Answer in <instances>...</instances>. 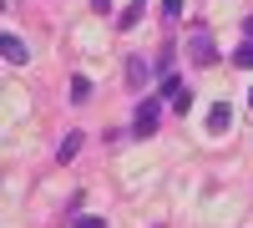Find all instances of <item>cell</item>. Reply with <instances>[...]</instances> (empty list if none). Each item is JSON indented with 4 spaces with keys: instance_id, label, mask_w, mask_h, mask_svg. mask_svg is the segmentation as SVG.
<instances>
[{
    "instance_id": "cell-12",
    "label": "cell",
    "mask_w": 253,
    "mask_h": 228,
    "mask_svg": "<svg viewBox=\"0 0 253 228\" xmlns=\"http://www.w3.org/2000/svg\"><path fill=\"white\" fill-rule=\"evenodd\" d=\"M162 15H167V20H177V15H182V0H162Z\"/></svg>"
},
{
    "instance_id": "cell-9",
    "label": "cell",
    "mask_w": 253,
    "mask_h": 228,
    "mask_svg": "<svg viewBox=\"0 0 253 228\" xmlns=\"http://www.w3.org/2000/svg\"><path fill=\"white\" fill-rule=\"evenodd\" d=\"M177 91H182V81H177L172 71H167V76H157V96H167V101H172Z\"/></svg>"
},
{
    "instance_id": "cell-10",
    "label": "cell",
    "mask_w": 253,
    "mask_h": 228,
    "mask_svg": "<svg viewBox=\"0 0 253 228\" xmlns=\"http://www.w3.org/2000/svg\"><path fill=\"white\" fill-rule=\"evenodd\" d=\"M66 96H71V101H86V96H91V81H86V76H71Z\"/></svg>"
},
{
    "instance_id": "cell-8",
    "label": "cell",
    "mask_w": 253,
    "mask_h": 228,
    "mask_svg": "<svg viewBox=\"0 0 253 228\" xmlns=\"http://www.w3.org/2000/svg\"><path fill=\"white\" fill-rule=\"evenodd\" d=\"M233 66H243V71H253V36H243V46L233 51Z\"/></svg>"
},
{
    "instance_id": "cell-1",
    "label": "cell",
    "mask_w": 253,
    "mask_h": 228,
    "mask_svg": "<svg viewBox=\"0 0 253 228\" xmlns=\"http://www.w3.org/2000/svg\"><path fill=\"white\" fill-rule=\"evenodd\" d=\"M157 127H162V96H142L132 117V137H152Z\"/></svg>"
},
{
    "instance_id": "cell-2",
    "label": "cell",
    "mask_w": 253,
    "mask_h": 228,
    "mask_svg": "<svg viewBox=\"0 0 253 228\" xmlns=\"http://www.w3.org/2000/svg\"><path fill=\"white\" fill-rule=\"evenodd\" d=\"M187 56H193V66H213V61H218L213 36H208V31H193V41H187Z\"/></svg>"
},
{
    "instance_id": "cell-3",
    "label": "cell",
    "mask_w": 253,
    "mask_h": 228,
    "mask_svg": "<svg viewBox=\"0 0 253 228\" xmlns=\"http://www.w3.org/2000/svg\"><path fill=\"white\" fill-rule=\"evenodd\" d=\"M233 127V107H228V101H213V107H208V132H228Z\"/></svg>"
},
{
    "instance_id": "cell-7",
    "label": "cell",
    "mask_w": 253,
    "mask_h": 228,
    "mask_svg": "<svg viewBox=\"0 0 253 228\" xmlns=\"http://www.w3.org/2000/svg\"><path fill=\"white\" fill-rule=\"evenodd\" d=\"M142 10H147V0H126V10L117 15V26H122V31H132L137 20H142Z\"/></svg>"
},
{
    "instance_id": "cell-13",
    "label": "cell",
    "mask_w": 253,
    "mask_h": 228,
    "mask_svg": "<svg viewBox=\"0 0 253 228\" xmlns=\"http://www.w3.org/2000/svg\"><path fill=\"white\" fill-rule=\"evenodd\" d=\"M91 5H96V10H107V5H112V0H91Z\"/></svg>"
},
{
    "instance_id": "cell-6",
    "label": "cell",
    "mask_w": 253,
    "mask_h": 228,
    "mask_svg": "<svg viewBox=\"0 0 253 228\" xmlns=\"http://www.w3.org/2000/svg\"><path fill=\"white\" fill-rule=\"evenodd\" d=\"M76 152H81V132H76V127H71V132H66V137H61V147H56V162H71V157H76Z\"/></svg>"
},
{
    "instance_id": "cell-5",
    "label": "cell",
    "mask_w": 253,
    "mask_h": 228,
    "mask_svg": "<svg viewBox=\"0 0 253 228\" xmlns=\"http://www.w3.org/2000/svg\"><path fill=\"white\" fill-rule=\"evenodd\" d=\"M126 87H132V91H142V87H147V61H142V56L126 61Z\"/></svg>"
},
{
    "instance_id": "cell-14",
    "label": "cell",
    "mask_w": 253,
    "mask_h": 228,
    "mask_svg": "<svg viewBox=\"0 0 253 228\" xmlns=\"http://www.w3.org/2000/svg\"><path fill=\"white\" fill-rule=\"evenodd\" d=\"M248 107H253V91H248Z\"/></svg>"
},
{
    "instance_id": "cell-11",
    "label": "cell",
    "mask_w": 253,
    "mask_h": 228,
    "mask_svg": "<svg viewBox=\"0 0 253 228\" xmlns=\"http://www.w3.org/2000/svg\"><path fill=\"white\" fill-rule=\"evenodd\" d=\"M71 228H107V218H96V213H81Z\"/></svg>"
},
{
    "instance_id": "cell-4",
    "label": "cell",
    "mask_w": 253,
    "mask_h": 228,
    "mask_svg": "<svg viewBox=\"0 0 253 228\" xmlns=\"http://www.w3.org/2000/svg\"><path fill=\"white\" fill-rule=\"evenodd\" d=\"M0 51H5V61H10V66H26V56H31V51H26V41H20V36H10V31L0 36Z\"/></svg>"
}]
</instances>
